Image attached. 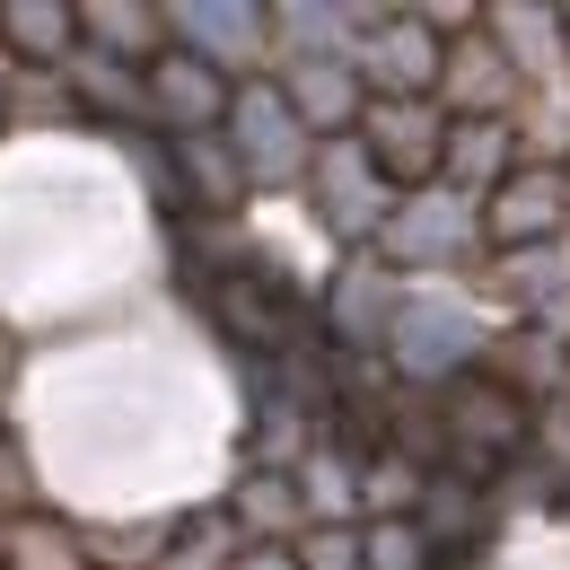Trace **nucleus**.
<instances>
[{"mask_svg":"<svg viewBox=\"0 0 570 570\" xmlns=\"http://www.w3.org/2000/svg\"><path fill=\"white\" fill-rule=\"evenodd\" d=\"M79 36H88V53L132 62V71H149L158 53H176V27H167L158 0H79Z\"/></svg>","mask_w":570,"mask_h":570,"instance_id":"16","label":"nucleus"},{"mask_svg":"<svg viewBox=\"0 0 570 570\" xmlns=\"http://www.w3.org/2000/svg\"><path fill=\"white\" fill-rule=\"evenodd\" d=\"M395 203H404V194L377 176V158L360 149V132L316 149V167H307V212L325 219V237H334V246L368 255V246H377V228L395 219Z\"/></svg>","mask_w":570,"mask_h":570,"instance_id":"3","label":"nucleus"},{"mask_svg":"<svg viewBox=\"0 0 570 570\" xmlns=\"http://www.w3.org/2000/svg\"><path fill=\"white\" fill-rule=\"evenodd\" d=\"M377 264H395L404 282L413 273H483V203L474 194H456V185H422V194H404L395 203V219L377 228V246H368Z\"/></svg>","mask_w":570,"mask_h":570,"instance_id":"1","label":"nucleus"},{"mask_svg":"<svg viewBox=\"0 0 570 570\" xmlns=\"http://www.w3.org/2000/svg\"><path fill=\"white\" fill-rule=\"evenodd\" d=\"M237 570H298V553H289V544H246Z\"/></svg>","mask_w":570,"mask_h":570,"instance_id":"26","label":"nucleus"},{"mask_svg":"<svg viewBox=\"0 0 570 570\" xmlns=\"http://www.w3.org/2000/svg\"><path fill=\"white\" fill-rule=\"evenodd\" d=\"M273 79H282L289 115H298L316 141H352L360 115H368V79H360L352 62H282Z\"/></svg>","mask_w":570,"mask_h":570,"instance_id":"12","label":"nucleus"},{"mask_svg":"<svg viewBox=\"0 0 570 570\" xmlns=\"http://www.w3.org/2000/svg\"><path fill=\"white\" fill-rule=\"evenodd\" d=\"M0 132H18V62L0 53Z\"/></svg>","mask_w":570,"mask_h":570,"instance_id":"27","label":"nucleus"},{"mask_svg":"<svg viewBox=\"0 0 570 570\" xmlns=\"http://www.w3.org/2000/svg\"><path fill=\"white\" fill-rule=\"evenodd\" d=\"M404 298H413V282H404L395 264H377V255H343V273H334V289H325V325H334L352 352H377V343H395Z\"/></svg>","mask_w":570,"mask_h":570,"instance_id":"9","label":"nucleus"},{"mask_svg":"<svg viewBox=\"0 0 570 570\" xmlns=\"http://www.w3.org/2000/svg\"><path fill=\"white\" fill-rule=\"evenodd\" d=\"M237 562H246L237 518H228V509H194V518H176L167 562H158V570H237Z\"/></svg>","mask_w":570,"mask_h":570,"instance_id":"21","label":"nucleus"},{"mask_svg":"<svg viewBox=\"0 0 570 570\" xmlns=\"http://www.w3.org/2000/svg\"><path fill=\"white\" fill-rule=\"evenodd\" d=\"M79 45V0H0V53L18 71H71Z\"/></svg>","mask_w":570,"mask_h":570,"instance_id":"15","label":"nucleus"},{"mask_svg":"<svg viewBox=\"0 0 570 570\" xmlns=\"http://www.w3.org/2000/svg\"><path fill=\"white\" fill-rule=\"evenodd\" d=\"M483 27H492L500 53L527 71V88H570V36H562L553 0H492Z\"/></svg>","mask_w":570,"mask_h":570,"instance_id":"11","label":"nucleus"},{"mask_svg":"<svg viewBox=\"0 0 570 570\" xmlns=\"http://www.w3.org/2000/svg\"><path fill=\"white\" fill-rule=\"evenodd\" d=\"M352 71L368 79V97H439V79H448V36H430L422 9H386V18L360 36Z\"/></svg>","mask_w":570,"mask_h":570,"instance_id":"6","label":"nucleus"},{"mask_svg":"<svg viewBox=\"0 0 570 570\" xmlns=\"http://www.w3.org/2000/svg\"><path fill=\"white\" fill-rule=\"evenodd\" d=\"M167 27L219 79H273V0H167Z\"/></svg>","mask_w":570,"mask_h":570,"instance_id":"5","label":"nucleus"},{"mask_svg":"<svg viewBox=\"0 0 570 570\" xmlns=\"http://www.w3.org/2000/svg\"><path fill=\"white\" fill-rule=\"evenodd\" d=\"M439 106H448V124H518V106H527V71L492 45V27H474V36L448 45Z\"/></svg>","mask_w":570,"mask_h":570,"instance_id":"8","label":"nucleus"},{"mask_svg":"<svg viewBox=\"0 0 570 570\" xmlns=\"http://www.w3.org/2000/svg\"><path fill=\"white\" fill-rule=\"evenodd\" d=\"M518 167H527V158H518V124H456V132H448V167H439V185L492 203Z\"/></svg>","mask_w":570,"mask_h":570,"instance_id":"19","label":"nucleus"},{"mask_svg":"<svg viewBox=\"0 0 570 570\" xmlns=\"http://www.w3.org/2000/svg\"><path fill=\"white\" fill-rule=\"evenodd\" d=\"M0 570H9V544H0Z\"/></svg>","mask_w":570,"mask_h":570,"instance_id":"29","label":"nucleus"},{"mask_svg":"<svg viewBox=\"0 0 570 570\" xmlns=\"http://www.w3.org/2000/svg\"><path fill=\"white\" fill-rule=\"evenodd\" d=\"M448 106L439 97H368V115H360V149L377 158V176L395 185V194H422L439 185V167H448Z\"/></svg>","mask_w":570,"mask_h":570,"instance_id":"4","label":"nucleus"},{"mask_svg":"<svg viewBox=\"0 0 570 570\" xmlns=\"http://www.w3.org/2000/svg\"><path fill=\"white\" fill-rule=\"evenodd\" d=\"M553 237H570V176L562 167H518L483 203V246L518 255V246H553Z\"/></svg>","mask_w":570,"mask_h":570,"instance_id":"10","label":"nucleus"},{"mask_svg":"<svg viewBox=\"0 0 570 570\" xmlns=\"http://www.w3.org/2000/svg\"><path fill=\"white\" fill-rule=\"evenodd\" d=\"M228 106H237V79H219L203 53H158L149 62V132L167 141H203V132H228Z\"/></svg>","mask_w":570,"mask_h":570,"instance_id":"7","label":"nucleus"},{"mask_svg":"<svg viewBox=\"0 0 570 570\" xmlns=\"http://www.w3.org/2000/svg\"><path fill=\"white\" fill-rule=\"evenodd\" d=\"M71 88L62 71H18V132H53V124H71Z\"/></svg>","mask_w":570,"mask_h":570,"instance_id":"25","label":"nucleus"},{"mask_svg":"<svg viewBox=\"0 0 570 570\" xmlns=\"http://www.w3.org/2000/svg\"><path fill=\"white\" fill-rule=\"evenodd\" d=\"M0 544H9V570H97L88 527L62 518V509H27V518H9Z\"/></svg>","mask_w":570,"mask_h":570,"instance_id":"20","label":"nucleus"},{"mask_svg":"<svg viewBox=\"0 0 570 570\" xmlns=\"http://www.w3.org/2000/svg\"><path fill=\"white\" fill-rule=\"evenodd\" d=\"M62 88H71L79 115H106V124H124V132H149V71H132V62H106V53L79 45Z\"/></svg>","mask_w":570,"mask_h":570,"instance_id":"17","label":"nucleus"},{"mask_svg":"<svg viewBox=\"0 0 570 570\" xmlns=\"http://www.w3.org/2000/svg\"><path fill=\"white\" fill-rule=\"evenodd\" d=\"M360 527H368V570H430L422 518H360Z\"/></svg>","mask_w":570,"mask_h":570,"instance_id":"23","label":"nucleus"},{"mask_svg":"<svg viewBox=\"0 0 570 570\" xmlns=\"http://www.w3.org/2000/svg\"><path fill=\"white\" fill-rule=\"evenodd\" d=\"M422 500H430L422 456L386 448V456H368V465H360V518H422Z\"/></svg>","mask_w":570,"mask_h":570,"instance_id":"22","label":"nucleus"},{"mask_svg":"<svg viewBox=\"0 0 570 570\" xmlns=\"http://www.w3.org/2000/svg\"><path fill=\"white\" fill-rule=\"evenodd\" d=\"M474 289L500 298V307H518V316H562V307H570V237H553V246H518V255H483Z\"/></svg>","mask_w":570,"mask_h":570,"instance_id":"13","label":"nucleus"},{"mask_svg":"<svg viewBox=\"0 0 570 570\" xmlns=\"http://www.w3.org/2000/svg\"><path fill=\"white\" fill-rule=\"evenodd\" d=\"M289 553L298 570H368V527H307Z\"/></svg>","mask_w":570,"mask_h":570,"instance_id":"24","label":"nucleus"},{"mask_svg":"<svg viewBox=\"0 0 570 570\" xmlns=\"http://www.w3.org/2000/svg\"><path fill=\"white\" fill-rule=\"evenodd\" d=\"M167 167H176V203H185V212H237V203L255 194L246 167H237V149H228V132L167 141Z\"/></svg>","mask_w":570,"mask_h":570,"instance_id":"18","label":"nucleus"},{"mask_svg":"<svg viewBox=\"0 0 570 570\" xmlns=\"http://www.w3.org/2000/svg\"><path fill=\"white\" fill-rule=\"evenodd\" d=\"M562 36H570V0H562Z\"/></svg>","mask_w":570,"mask_h":570,"instance_id":"28","label":"nucleus"},{"mask_svg":"<svg viewBox=\"0 0 570 570\" xmlns=\"http://www.w3.org/2000/svg\"><path fill=\"white\" fill-rule=\"evenodd\" d=\"M219 509L237 518L246 544H298V535L316 527V518H307V492H298V465H246Z\"/></svg>","mask_w":570,"mask_h":570,"instance_id":"14","label":"nucleus"},{"mask_svg":"<svg viewBox=\"0 0 570 570\" xmlns=\"http://www.w3.org/2000/svg\"><path fill=\"white\" fill-rule=\"evenodd\" d=\"M228 149H237V167H246L255 194H307V167H316L325 141L289 115L282 79H246L237 106H228Z\"/></svg>","mask_w":570,"mask_h":570,"instance_id":"2","label":"nucleus"}]
</instances>
